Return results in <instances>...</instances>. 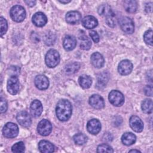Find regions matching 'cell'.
Here are the masks:
<instances>
[{
  "label": "cell",
  "mask_w": 153,
  "mask_h": 153,
  "mask_svg": "<svg viewBox=\"0 0 153 153\" xmlns=\"http://www.w3.org/2000/svg\"><path fill=\"white\" fill-rule=\"evenodd\" d=\"M56 112L59 120L62 121H66L68 120L72 112L71 103L66 99L59 100L56 105Z\"/></svg>",
  "instance_id": "6da1fadb"
},
{
  "label": "cell",
  "mask_w": 153,
  "mask_h": 153,
  "mask_svg": "<svg viewBox=\"0 0 153 153\" xmlns=\"http://www.w3.org/2000/svg\"><path fill=\"white\" fill-rule=\"evenodd\" d=\"M45 63L49 68H54L60 62V55L56 50L51 49L45 55Z\"/></svg>",
  "instance_id": "7a4b0ae2"
},
{
  "label": "cell",
  "mask_w": 153,
  "mask_h": 153,
  "mask_svg": "<svg viewBox=\"0 0 153 153\" xmlns=\"http://www.w3.org/2000/svg\"><path fill=\"white\" fill-rule=\"evenodd\" d=\"M10 16L11 19L16 22H21L26 17V11L25 8L21 5H14L10 10Z\"/></svg>",
  "instance_id": "3957f363"
},
{
  "label": "cell",
  "mask_w": 153,
  "mask_h": 153,
  "mask_svg": "<svg viewBox=\"0 0 153 153\" xmlns=\"http://www.w3.org/2000/svg\"><path fill=\"white\" fill-rule=\"evenodd\" d=\"M2 133L5 137L13 138L16 137L19 133V128L17 124L13 123H7L3 127Z\"/></svg>",
  "instance_id": "277c9868"
},
{
  "label": "cell",
  "mask_w": 153,
  "mask_h": 153,
  "mask_svg": "<svg viewBox=\"0 0 153 153\" xmlns=\"http://www.w3.org/2000/svg\"><path fill=\"white\" fill-rule=\"evenodd\" d=\"M120 25L121 29L126 33L131 34L134 32V22L128 17H123L120 20Z\"/></svg>",
  "instance_id": "5b68a950"
},
{
  "label": "cell",
  "mask_w": 153,
  "mask_h": 153,
  "mask_svg": "<svg viewBox=\"0 0 153 153\" xmlns=\"http://www.w3.org/2000/svg\"><path fill=\"white\" fill-rule=\"evenodd\" d=\"M109 100L114 106H120L124 102V97L120 91L112 90L109 94Z\"/></svg>",
  "instance_id": "8992f818"
},
{
  "label": "cell",
  "mask_w": 153,
  "mask_h": 153,
  "mask_svg": "<svg viewBox=\"0 0 153 153\" xmlns=\"http://www.w3.org/2000/svg\"><path fill=\"white\" fill-rule=\"evenodd\" d=\"M19 81L16 75H11L7 81V90L11 94H16L19 90Z\"/></svg>",
  "instance_id": "52a82bcc"
},
{
  "label": "cell",
  "mask_w": 153,
  "mask_h": 153,
  "mask_svg": "<svg viewBox=\"0 0 153 153\" xmlns=\"http://www.w3.org/2000/svg\"><path fill=\"white\" fill-rule=\"evenodd\" d=\"M37 130L39 134L42 136L48 135L52 130V126L49 121L44 119L41 120L38 125Z\"/></svg>",
  "instance_id": "ba28073f"
},
{
  "label": "cell",
  "mask_w": 153,
  "mask_h": 153,
  "mask_svg": "<svg viewBox=\"0 0 153 153\" xmlns=\"http://www.w3.org/2000/svg\"><path fill=\"white\" fill-rule=\"evenodd\" d=\"M19 124L24 127H28L30 126L32 121L29 114L26 111H20L16 117Z\"/></svg>",
  "instance_id": "9c48e42d"
},
{
  "label": "cell",
  "mask_w": 153,
  "mask_h": 153,
  "mask_svg": "<svg viewBox=\"0 0 153 153\" xmlns=\"http://www.w3.org/2000/svg\"><path fill=\"white\" fill-rule=\"evenodd\" d=\"M133 69V65L128 60H122L118 65V71L121 75H127L131 73Z\"/></svg>",
  "instance_id": "30bf717a"
},
{
  "label": "cell",
  "mask_w": 153,
  "mask_h": 153,
  "mask_svg": "<svg viewBox=\"0 0 153 153\" xmlns=\"http://www.w3.org/2000/svg\"><path fill=\"white\" fill-rule=\"evenodd\" d=\"M130 127L136 132H141L143 129V123L142 121L137 116H131L129 120Z\"/></svg>",
  "instance_id": "8fae6325"
},
{
  "label": "cell",
  "mask_w": 153,
  "mask_h": 153,
  "mask_svg": "<svg viewBox=\"0 0 153 153\" xmlns=\"http://www.w3.org/2000/svg\"><path fill=\"white\" fill-rule=\"evenodd\" d=\"M65 19L67 23L71 25H75L81 21V15L78 11H71L66 13Z\"/></svg>",
  "instance_id": "7c38bea8"
},
{
  "label": "cell",
  "mask_w": 153,
  "mask_h": 153,
  "mask_svg": "<svg viewBox=\"0 0 153 153\" xmlns=\"http://www.w3.org/2000/svg\"><path fill=\"white\" fill-rule=\"evenodd\" d=\"M90 105L94 109H100L105 106L103 99L98 94H93L89 99Z\"/></svg>",
  "instance_id": "4fadbf2b"
},
{
  "label": "cell",
  "mask_w": 153,
  "mask_h": 153,
  "mask_svg": "<svg viewBox=\"0 0 153 153\" xmlns=\"http://www.w3.org/2000/svg\"><path fill=\"white\" fill-rule=\"evenodd\" d=\"M87 128L89 133L97 134L101 130V124L97 119H91L87 123Z\"/></svg>",
  "instance_id": "5bb4252c"
},
{
  "label": "cell",
  "mask_w": 153,
  "mask_h": 153,
  "mask_svg": "<svg viewBox=\"0 0 153 153\" xmlns=\"http://www.w3.org/2000/svg\"><path fill=\"white\" fill-rule=\"evenodd\" d=\"M43 110L41 102L38 100H33L30 106V111L31 115L33 117H38L41 115Z\"/></svg>",
  "instance_id": "9a60e30c"
},
{
  "label": "cell",
  "mask_w": 153,
  "mask_h": 153,
  "mask_svg": "<svg viewBox=\"0 0 153 153\" xmlns=\"http://www.w3.org/2000/svg\"><path fill=\"white\" fill-rule=\"evenodd\" d=\"M33 23L38 27H42L47 22L46 16L42 12H38L33 14L32 17Z\"/></svg>",
  "instance_id": "2e32d148"
},
{
  "label": "cell",
  "mask_w": 153,
  "mask_h": 153,
  "mask_svg": "<svg viewBox=\"0 0 153 153\" xmlns=\"http://www.w3.org/2000/svg\"><path fill=\"white\" fill-rule=\"evenodd\" d=\"M35 86L39 90H45L48 87V79L43 75H37L35 78Z\"/></svg>",
  "instance_id": "e0dca14e"
},
{
  "label": "cell",
  "mask_w": 153,
  "mask_h": 153,
  "mask_svg": "<svg viewBox=\"0 0 153 153\" xmlns=\"http://www.w3.org/2000/svg\"><path fill=\"white\" fill-rule=\"evenodd\" d=\"M91 63L97 68H101L104 65V59L101 54L98 52L94 53L91 56Z\"/></svg>",
  "instance_id": "ac0fdd59"
},
{
  "label": "cell",
  "mask_w": 153,
  "mask_h": 153,
  "mask_svg": "<svg viewBox=\"0 0 153 153\" xmlns=\"http://www.w3.org/2000/svg\"><path fill=\"white\" fill-rule=\"evenodd\" d=\"M76 45V41L74 36L67 35L63 39V45L66 51H71L74 49Z\"/></svg>",
  "instance_id": "d6986e66"
},
{
  "label": "cell",
  "mask_w": 153,
  "mask_h": 153,
  "mask_svg": "<svg viewBox=\"0 0 153 153\" xmlns=\"http://www.w3.org/2000/svg\"><path fill=\"white\" fill-rule=\"evenodd\" d=\"M38 148L40 152L44 153H50L54 151V145L47 140H41L38 143Z\"/></svg>",
  "instance_id": "ffe728a7"
},
{
  "label": "cell",
  "mask_w": 153,
  "mask_h": 153,
  "mask_svg": "<svg viewBox=\"0 0 153 153\" xmlns=\"http://www.w3.org/2000/svg\"><path fill=\"white\" fill-rule=\"evenodd\" d=\"M82 24L84 27L90 29L97 26L98 22L94 17L92 16H87L82 19Z\"/></svg>",
  "instance_id": "44dd1931"
},
{
  "label": "cell",
  "mask_w": 153,
  "mask_h": 153,
  "mask_svg": "<svg viewBox=\"0 0 153 153\" xmlns=\"http://www.w3.org/2000/svg\"><path fill=\"white\" fill-rule=\"evenodd\" d=\"M80 68V64L78 62H71L66 65L64 68V72L67 75H71L76 73Z\"/></svg>",
  "instance_id": "7402d4cb"
},
{
  "label": "cell",
  "mask_w": 153,
  "mask_h": 153,
  "mask_svg": "<svg viewBox=\"0 0 153 153\" xmlns=\"http://www.w3.org/2000/svg\"><path fill=\"white\" fill-rule=\"evenodd\" d=\"M136 136L130 132H127L123 134L121 137V140L123 144L127 146L133 145L136 141Z\"/></svg>",
  "instance_id": "603a6c76"
},
{
  "label": "cell",
  "mask_w": 153,
  "mask_h": 153,
  "mask_svg": "<svg viewBox=\"0 0 153 153\" xmlns=\"http://www.w3.org/2000/svg\"><path fill=\"white\" fill-rule=\"evenodd\" d=\"M80 40V47L82 50H89L91 46V40L84 34H80L79 36Z\"/></svg>",
  "instance_id": "cb8c5ba5"
},
{
  "label": "cell",
  "mask_w": 153,
  "mask_h": 153,
  "mask_svg": "<svg viewBox=\"0 0 153 153\" xmlns=\"http://www.w3.org/2000/svg\"><path fill=\"white\" fill-rule=\"evenodd\" d=\"M98 13L99 14V15L102 16H105L106 17L114 14L111 8V7L106 4H102L100 5L99 8H98Z\"/></svg>",
  "instance_id": "d4e9b609"
},
{
  "label": "cell",
  "mask_w": 153,
  "mask_h": 153,
  "mask_svg": "<svg viewBox=\"0 0 153 153\" xmlns=\"http://www.w3.org/2000/svg\"><path fill=\"white\" fill-rule=\"evenodd\" d=\"M78 82L81 87L83 88H88L91 86L92 84V79L88 75H82L79 76Z\"/></svg>",
  "instance_id": "484cf974"
},
{
  "label": "cell",
  "mask_w": 153,
  "mask_h": 153,
  "mask_svg": "<svg viewBox=\"0 0 153 153\" xmlns=\"http://www.w3.org/2000/svg\"><path fill=\"white\" fill-rule=\"evenodd\" d=\"M124 7L127 12L133 13L136 11L137 8V4L136 1L127 0L124 2Z\"/></svg>",
  "instance_id": "4316f807"
},
{
  "label": "cell",
  "mask_w": 153,
  "mask_h": 153,
  "mask_svg": "<svg viewBox=\"0 0 153 153\" xmlns=\"http://www.w3.org/2000/svg\"><path fill=\"white\" fill-rule=\"evenodd\" d=\"M108 76L107 74L104 72L97 76V87L99 88H101L102 87H105L108 82Z\"/></svg>",
  "instance_id": "83f0119b"
},
{
  "label": "cell",
  "mask_w": 153,
  "mask_h": 153,
  "mask_svg": "<svg viewBox=\"0 0 153 153\" xmlns=\"http://www.w3.org/2000/svg\"><path fill=\"white\" fill-rule=\"evenodd\" d=\"M142 111L146 114H151L152 112V101L151 99H146L142 102Z\"/></svg>",
  "instance_id": "f1b7e54d"
},
{
  "label": "cell",
  "mask_w": 153,
  "mask_h": 153,
  "mask_svg": "<svg viewBox=\"0 0 153 153\" xmlns=\"http://www.w3.org/2000/svg\"><path fill=\"white\" fill-rule=\"evenodd\" d=\"M74 142L77 145H83L87 141V137L82 133H78L74 135L73 137Z\"/></svg>",
  "instance_id": "f546056e"
},
{
  "label": "cell",
  "mask_w": 153,
  "mask_h": 153,
  "mask_svg": "<svg viewBox=\"0 0 153 153\" xmlns=\"http://www.w3.org/2000/svg\"><path fill=\"white\" fill-rule=\"evenodd\" d=\"M25 146L23 142H19L15 143L11 148V150L13 152L20 153L25 151Z\"/></svg>",
  "instance_id": "4dcf8cb0"
},
{
  "label": "cell",
  "mask_w": 153,
  "mask_h": 153,
  "mask_svg": "<svg viewBox=\"0 0 153 153\" xmlns=\"http://www.w3.org/2000/svg\"><path fill=\"white\" fill-rule=\"evenodd\" d=\"M56 39L55 35L52 33H47L44 38V42L47 45H51L54 44Z\"/></svg>",
  "instance_id": "1f68e13d"
},
{
  "label": "cell",
  "mask_w": 153,
  "mask_h": 153,
  "mask_svg": "<svg viewBox=\"0 0 153 153\" xmlns=\"http://www.w3.org/2000/svg\"><path fill=\"white\" fill-rule=\"evenodd\" d=\"M97 152H113L114 150L112 148L111 146H110L109 145L103 143L102 145H100L97 147Z\"/></svg>",
  "instance_id": "d6a6232c"
},
{
  "label": "cell",
  "mask_w": 153,
  "mask_h": 153,
  "mask_svg": "<svg viewBox=\"0 0 153 153\" xmlns=\"http://www.w3.org/2000/svg\"><path fill=\"white\" fill-rule=\"evenodd\" d=\"M152 30L151 29L148 30L145 32L143 35V39L146 44L150 45H152Z\"/></svg>",
  "instance_id": "836d02e7"
},
{
  "label": "cell",
  "mask_w": 153,
  "mask_h": 153,
  "mask_svg": "<svg viewBox=\"0 0 153 153\" xmlns=\"http://www.w3.org/2000/svg\"><path fill=\"white\" fill-rule=\"evenodd\" d=\"M0 23H1L0 24L1 25V36H2L3 35H4L7 30L8 25H7V20L2 17H0Z\"/></svg>",
  "instance_id": "e575fe53"
},
{
  "label": "cell",
  "mask_w": 153,
  "mask_h": 153,
  "mask_svg": "<svg viewBox=\"0 0 153 153\" xmlns=\"http://www.w3.org/2000/svg\"><path fill=\"white\" fill-rule=\"evenodd\" d=\"M106 23L110 27H114L116 25V19L115 14H113L107 17H106Z\"/></svg>",
  "instance_id": "d590c367"
},
{
  "label": "cell",
  "mask_w": 153,
  "mask_h": 153,
  "mask_svg": "<svg viewBox=\"0 0 153 153\" xmlns=\"http://www.w3.org/2000/svg\"><path fill=\"white\" fill-rule=\"evenodd\" d=\"M1 105H0V112L1 113H4L5 112L7 108H8V105H7V101L5 100V99L1 97Z\"/></svg>",
  "instance_id": "8d00e7d4"
},
{
  "label": "cell",
  "mask_w": 153,
  "mask_h": 153,
  "mask_svg": "<svg viewBox=\"0 0 153 153\" xmlns=\"http://www.w3.org/2000/svg\"><path fill=\"white\" fill-rule=\"evenodd\" d=\"M90 36L91 38V39H93V41L96 42L97 43L99 41V36L98 35V33L94 31V30H91L90 32Z\"/></svg>",
  "instance_id": "74e56055"
},
{
  "label": "cell",
  "mask_w": 153,
  "mask_h": 153,
  "mask_svg": "<svg viewBox=\"0 0 153 153\" xmlns=\"http://www.w3.org/2000/svg\"><path fill=\"white\" fill-rule=\"evenodd\" d=\"M145 93L148 96H152V85H146L144 88Z\"/></svg>",
  "instance_id": "f35d334b"
},
{
  "label": "cell",
  "mask_w": 153,
  "mask_h": 153,
  "mask_svg": "<svg viewBox=\"0 0 153 153\" xmlns=\"http://www.w3.org/2000/svg\"><path fill=\"white\" fill-rule=\"evenodd\" d=\"M25 2L30 7H33V5H35V4H36V1H25Z\"/></svg>",
  "instance_id": "ab89813d"
},
{
  "label": "cell",
  "mask_w": 153,
  "mask_h": 153,
  "mask_svg": "<svg viewBox=\"0 0 153 153\" xmlns=\"http://www.w3.org/2000/svg\"><path fill=\"white\" fill-rule=\"evenodd\" d=\"M60 2H61V3H62V4H67V3H68V2H71V1L70 0H69V1H60V0H59V1Z\"/></svg>",
  "instance_id": "60d3db41"
},
{
  "label": "cell",
  "mask_w": 153,
  "mask_h": 153,
  "mask_svg": "<svg viewBox=\"0 0 153 153\" xmlns=\"http://www.w3.org/2000/svg\"><path fill=\"white\" fill-rule=\"evenodd\" d=\"M140 152V151H139V150H136V149H132V150H130L129 151V152Z\"/></svg>",
  "instance_id": "b9f144b4"
}]
</instances>
